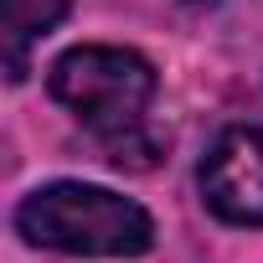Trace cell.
Instances as JSON below:
<instances>
[{
	"label": "cell",
	"instance_id": "cell-1",
	"mask_svg": "<svg viewBox=\"0 0 263 263\" xmlns=\"http://www.w3.org/2000/svg\"><path fill=\"white\" fill-rule=\"evenodd\" d=\"M52 98L72 108L103 140L114 165H150L155 140L145 135V114L155 98V67L129 47H72L52 62Z\"/></svg>",
	"mask_w": 263,
	"mask_h": 263
},
{
	"label": "cell",
	"instance_id": "cell-2",
	"mask_svg": "<svg viewBox=\"0 0 263 263\" xmlns=\"http://www.w3.org/2000/svg\"><path fill=\"white\" fill-rule=\"evenodd\" d=\"M16 232L31 248L78 253V258H140L155 242V222L140 201L83 181L36 186L16 206Z\"/></svg>",
	"mask_w": 263,
	"mask_h": 263
},
{
	"label": "cell",
	"instance_id": "cell-3",
	"mask_svg": "<svg viewBox=\"0 0 263 263\" xmlns=\"http://www.w3.org/2000/svg\"><path fill=\"white\" fill-rule=\"evenodd\" d=\"M201 196L232 227H263V129H227L201 160Z\"/></svg>",
	"mask_w": 263,
	"mask_h": 263
},
{
	"label": "cell",
	"instance_id": "cell-4",
	"mask_svg": "<svg viewBox=\"0 0 263 263\" xmlns=\"http://www.w3.org/2000/svg\"><path fill=\"white\" fill-rule=\"evenodd\" d=\"M72 0H0V47H6V78L21 83L26 78V57L31 47L67 16Z\"/></svg>",
	"mask_w": 263,
	"mask_h": 263
},
{
	"label": "cell",
	"instance_id": "cell-5",
	"mask_svg": "<svg viewBox=\"0 0 263 263\" xmlns=\"http://www.w3.org/2000/svg\"><path fill=\"white\" fill-rule=\"evenodd\" d=\"M191 6H212V0H191Z\"/></svg>",
	"mask_w": 263,
	"mask_h": 263
}]
</instances>
